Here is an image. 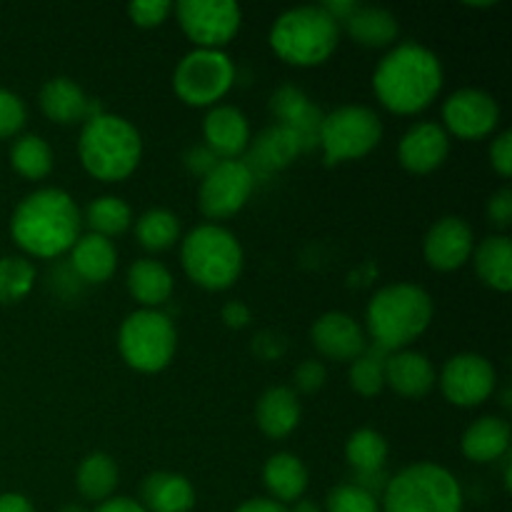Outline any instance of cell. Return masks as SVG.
Masks as SVG:
<instances>
[{
    "instance_id": "cell-1",
    "label": "cell",
    "mask_w": 512,
    "mask_h": 512,
    "mask_svg": "<svg viewBox=\"0 0 512 512\" xmlns=\"http://www.w3.org/2000/svg\"><path fill=\"white\" fill-rule=\"evenodd\" d=\"M445 70L438 53L418 40H400L373 73V93L385 110L395 115H418L438 100Z\"/></svg>"
},
{
    "instance_id": "cell-2",
    "label": "cell",
    "mask_w": 512,
    "mask_h": 512,
    "mask_svg": "<svg viewBox=\"0 0 512 512\" xmlns=\"http://www.w3.org/2000/svg\"><path fill=\"white\" fill-rule=\"evenodd\" d=\"M83 233V213L63 188H38L25 195L10 218L15 245L30 258L55 260L70 253Z\"/></svg>"
},
{
    "instance_id": "cell-3",
    "label": "cell",
    "mask_w": 512,
    "mask_h": 512,
    "mask_svg": "<svg viewBox=\"0 0 512 512\" xmlns=\"http://www.w3.org/2000/svg\"><path fill=\"white\" fill-rule=\"evenodd\" d=\"M433 298L415 283H390L370 298L365 308V335L373 345L395 353L405 350L430 328Z\"/></svg>"
},
{
    "instance_id": "cell-4",
    "label": "cell",
    "mask_w": 512,
    "mask_h": 512,
    "mask_svg": "<svg viewBox=\"0 0 512 512\" xmlns=\"http://www.w3.org/2000/svg\"><path fill=\"white\" fill-rule=\"evenodd\" d=\"M78 158L90 178L123 183L143 160V138L128 118L103 110L80 125Z\"/></svg>"
},
{
    "instance_id": "cell-5",
    "label": "cell",
    "mask_w": 512,
    "mask_h": 512,
    "mask_svg": "<svg viewBox=\"0 0 512 512\" xmlns=\"http://www.w3.org/2000/svg\"><path fill=\"white\" fill-rule=\"evenodd\" d=\"M340 35V23L323 5H298L275 18L268 43L283 63L293 68H315L333 58Z\"/></svg>"
},
{
    "instance_id": "cell-6",
    "label": "cell",
    "mask_w": 512,
    "mask_h": 512,
    "mask_svg": "<svg viewBox=\"0 0 512 512\" xmlns=\"http://www.w3.org/2000/svg\"><path fill=\"white\" fill-rule=\"evenodd\" d=\"M180 265L198 288L220 293L238 283L245 253L233 230L218 223H203L180 238Z\"/></svg>"
},
{
    "instance_id": "cell-7",
    "label": "cell",
    "mask_w": 512,
    "mask_h": 512,
    "mask_svg": "<svg viewBox=\"0 0 512 512\" xmlns=\"http://www.w3.org/2000/svg\"><path fill=\"white\" fill-rule=\"evenodd\" d=\"M383 512H463L465 495L460 480L445 465L413 463L390 475L380 498Z\"/></svg>"
},
{
    "instance_id": "cell-8",
    "label": "cell",
    "mask_w": 512,
    "mask_h": 512,
    "mask_svg": "<svg viewBox=\"0 0 512 512\" xmlns=\"http://www.w3.org/2000/svg\"><path fill=\"white\" fill-rule=\"evenodd\" d=\"M178 350V330L163 310L138 308L120 323L118 353L135 373L153 375L168 368Z\"/></svg>"
},
{
    "instance_id": "cell-9",
    "label": "cell",
    "mask_w": 512,
    "mask_h": 512,
    "mask_svg": "<svg viewBox=\"0 0 512 512\" xmlns=\"http://www.w3.org/2000/svg\"><path fill=\"white\" fill-rule=\"evenodd\" d=\"M383 140V120L368 105H340L323 115L318 148L325 165L360 160L373 153Z\"/></svg>"
},
{
    "instance_id": "cell-10",
    "label": "cell",
    "mask_w": 512,
    "mask_h": 512,
    "mask_svg": "<svg viewBox=\"0 0 512 512\" xmlns=\"http://www.w3.org/2000/svg\"><path fill=\"white\" fill-rule=\"evenodd\" d=\"M235 63L225 50L193 48L173 70V90L190 108H215L233 90Z\"/></svg>"
},
{
    "instance_id": "cell-11",
    "label": "cell",
    "mask_w": 512,
    "mask_h": 512,
    "mask_svg": "<svg viewBox=\"0 0 512 512\" xmlns=\"http://www.w3.org/2000/svg\"><path fill=\"white\" fill-rule=\"evenodd\" d=\"M173 15L193 48L203 50H225L243 25V8L233 0H180Z\"/></svg>"
},
{
    "instance_id": "cell-12",
    "label": "cell",
    "mask_w": 512,
    "mask_h": 512,
    "mask_svg": "<svg viewBox=\"0 0 512 512\" xmlns=\"http://www.w3.org/2000/svg\"><path fill=\"white\" fill-rule=\"evenodd\" d=\"M255 190V175L245 160H218L200 178L198 205L200 213L215 223L238 215L248 205Z\"/></svg>"
},
{
    "instance_id": "cell-13",
    "label": "cell",
    "mask_w": 512,
    "mask_h": 512,
    "mask_svg": "<svg viewBox=\"0 0 512 512\" xmlns=\"http://www.w3.org/2000/svg\"><path fill=\"white\" fill-rule=\"evenodd\" d=\"M438 385L443 398L455 408H478L493 398L498 388V370L485 355L458 353L445 360Z\"/></svg>"
},
{
    "instance_id": "cell-14",
    "label": "cell",
    "mask_w": 512,
    "mask_h": 512,
    "mask_svg": "<svg viewBox=\"0 0 512 512\" xmlns=\"http://www.w3.org/2000/svg\"><path fill=\"white\" fill-rule=\"evenodd\" d=\"M440 115L445 133L458 140L490 138L500 125L498 100L480 88H460L450 93Z\"/></svg>"
},
{
    "instance_id": "cell-15",
    "label": "cell",
    "mask_w": 512,
    "mask_h": 512,
    "mask_svg": "<svg viewBox=\"0 0 512 512\" xmlns=\"http://www.w3.org/2000/svg\"><path fill=\"white\" fill-rule=\"evenodd\" d=\"M475 250V233L460 215L435 220L423 238L425 263L440 273H455L470 263Z\"/></svg>"
},
{
    "instance_id": "cell-16",
    "label": "cell",
    "mask_w": 512,
    "mask_h": 512,
    "mask_svg": "<svg viewBox=\"0 0 512 512\" xmlns=\"http://www.w3.org/2000/svg\"><path fill=\"white\" fill-rule=\"evenodd\" d=\"M310 340L323 358L335 363H353L368 348L365 328L343 310H328L320 315L310 328Z\"/></svg>"
},
{
    "instance_id": "cell-17",
    "label": "cell",
    "mask_w": 512,
    "mask_h": 512,
    "mask_svg": "<svg viewBox=\"0 0 512 512\" xmlns=\"http://www.w3.org/2000/svg\"><path fill=\"white\" fill-rule=\"evenodd\" d=\"M450 155V135L433 120L413 123L398 143V160L408 173L428 175L435 173Z\"/></svg>"
},
{
    "instance_id": "cell-18",
    "label": "cell",
    "mask_w": 512,
    "mask_h": 512,
    "mask_svg": "<svg viewBox=\"0 0 512 512\" xmlns=\"http://www.w3.org/2000/svg\"><path fill=\"white\" fill-rule=\"evenodd\" d=\"M250 123L235 105H215L203 118V145L218 160H243L250 148Z\"/></svg>"
},
{
    "instance_id": "cell-19",
    "label": "cell",
    "mask_w": 512,
    "mask_h": 512,
    "mask_svg": "<svg viewBox=\"0 0 512 512\" xmlns=\"http://www.w3.org/2000/svg\"><path fill=\"white\" fill-rule=\"evenodd\" d=\"M38 105L45 118L55 125H83L88 118L103 113V105L88 98V93L65 75L45 80L38 95Z\"/></svg>"
},
{
    "instance_id": "cell-20",
    "label": "cell",
    "mask_w": 512,
    "mask_h": 512,
    "mask_svg": "<svg viewBox=\"0 0 512 512\" xmlns=\"http://www.w3.org/2000/svg\"><path fill=\"white\" fill-rule=\"evenodd\" d=\"M270 113H273L275 123L285 125L293 130L303 143L305 153L318 148V133L323 115L318 105L295 85H280L273 95H270Z\"/></svg>"
},
{
    "instance_id": "cell-21",
    "label": "cell",
    "mask_w": 512,
    "mask_h": 512,
    "mask_svg": "<svg viewBox=\"0 0 512 512\" xmlns=\"http://www.w3.org/2000/svg\"><path fill=\"white\" fill-rule=\"evenodd\" d=\"M438 385V373L433 360L413 348L395 350L385 358V388L398 393L400 398H425Z\"/></svg>"
},
{
    "instance_id": "cell-22",
    "label": "cell",
    "mask_w": 512,
    "mask_h": 512,
    "mask_svg": "<svg viewBox=\"0 0 512 512\" xmlns=\"http://www.w3.org/2000/svg\"><path fill=\"white\" fill-rule=\"evenodd\" d=\"M303 153L305 148L298 135L285 125L275 123L265 128L258 138L250 140V148L243 160L258 178V173H278V170L288 168Z\"/></svg>"
},
{
    "instance_id": "cell-23",
    "label": "cell",
    "mask_w": 512,
    "mask_h": 512,
    "mask_svg": "<svg viewBox=\"0 0 512 512\" xmlns=\"http://www.w3.org/2000/svg\"><path fill=\"white\" fill-rule=\"evenodd\" d=\"M303 418L300 398L288 385H273L265 390L255 405V423L270 440H283L293 433Z\"/></svg>"
},
{
    "instance_id": "cell-24",
    "label": "cell",
    "mask_w": 512,
    "mask_h": 512,
    "mask_svg": "<svg viewBox=\"0 0 512 512\" xmlns=\"http://www.w3.org/2000/svg\"><path fill=\"white\" fill-rule=\"evenodd\" d=\"M460 450L470 463L490 465L510 455V423L500 415H483L465 428Z\"/></svg>"
},
{
    "instance_id": "cell-25",
    "label": "cell",
    "mask_w": 512,
    "mask_h": 512,
    "mask_svg": "<svg viewBox=\"0 0 512 512\" xmlns=\"http://www.w3.org/2000/svg\"><path fill=\"white\" fill-rule=\"evenodd\" d=\"M70 270L78 280L93 285H103L113 278L118 268V248L113 240L95 233H80L75 245L70 248Z\"/></svg>"
},
{
    "instance_id": "cell-26",
    "label": "cell",
    "mask_w": 512,
    "mask_h": 512,
    "mask_svg": "<svg viewBox=\"0 0 512 512\" xmlns=\"http://www.w3.org/2000/svg\"><path fill=\"white\" fill-rule=\"evenodd\" d=\"M340 30L350 35L358 45L370 50H390L400 38V23L390 10L380 5H355Z\"/></svg>"
},
{
    "instance_id": "cell-27",
    "label": "cell",
    "mask_w": 512,
    "mask_h": 512,
    "mask_svg": "<svg viewBox=\"0 0 512 512\" xmlns=\"http://www.w3.org/2000/svg\"><path fill=\"white\" fill-rule=\"evenodd\" d=\"M138 503L148 512H190L195 505V488L185 475L158 470L143 480Z\"/></svg>"
},
{
    "instance_id": "cell-28",
    "label": "cell",
    "mask_w": 512,
    "mask_h": 512,
    "mask_svg": "<svg viewBox=\"0 0 512 512\" xmlns=\"http://www.w3.org/2000/svg\"><path fill=\"white\" fill-rule=\"evenodd\" d=\"M125 285L140 308L160 310L175 290V278L160 260L140 258L125 273Z\"/></svg>"
},
{
    "instance_id": "cell-29",
    "label": "cell",
    "mask_w": 512,
    "mask_h": 512,
    "mask_svg": "<svg viewBox=\"0 0 512 512\" xmlns=\"http://www.w3.org/2000/svg\"><path fill=\"white\" fill-rule=\"evenodd\" d=\"M263 485L270 500L288 508L308 490V468L298 455L275 453L263 465Z\"/></svg>"
},
{
    "instance_id": "cell-30",
    "label": "cell",
    "mask_w": 512,
    "mask_h": 512,
    "mask_svg": "<svg viewBox=\"0 0 512 512\" xmlns=\"http://www.w3.org/2000/svg\"><path fill=\"white\" fill-rule=\"evenodd\" d=\"M470 260H473L478 278L488 288L498 290V293H508L512 288V243L508 235L495 233L475 243Z\"/></svg>"
},
{
    "instance_id": "cell-31",
    "label": "cell",
    "mask_w": 512,
    "mask_h": 512,
    "mask_svg": "<svg viewBox=\"0 0 512 512\" xmlns=\"http://www.w3.org/2000/svg\"><path fill=\"white\" fill-rule=\"evenodd\" d=\"M120 483L118 463L108 453H88L75 470V488L90 503L100 505L113 498Z\"/></svg>"
},
{
    "instance_id": "cell-32",
    "label": "cell",
    "mask_w": 512,
    "mask_h": 512,
    "mask_svg": "<svg viewBox=\"0 0 512 512\" xmlns=\"http://www.w3.org/2000/svg\"><path fill=\"white\" fill-rule=\"evenodd\" d=\"M133 233L140 248H145L148 253H163L183 238L178 215L165 208H150L143 215H138L133 220Z\"/></svg>"
},
{
    "instance_id": "cell-33",
    "label": "cell",
    "mask_w": 512,
    "mask_h": 512,
    "mask_svg": "<svg viewBox=\"0 0 512 512\" xmlns=\"http://www.w3.org/2000/svg\"><path fill=\"white\" fill-rule=\"evenodd\" d=\"M83 225L88 228V233L113 240L133 228V210L118 195H100V198L90 200L88 208L83 210Z\"/></svg>"
},
{
    "instance_id": "cell-34",
    "label": "cell",
    "mask_w": 512,
    "mask_h": 512,
    "mask_svg": "<svg viewBox=\"0 0 512 512\" xmlns=\"http://www.w3.org/2000/svg\"><path fill=\"white\" fill-rule=\"evenodd\" d=\"M388 440L373 428H360L345 443V460L355 473H378L388 463Z\"/></svg>"
},
{
    "instance_id": "cell-35",
    "label": "cell",
    "mask_w": 512,
    "mask_h": 512,
    "mask_svg": "<svg viewBox=\"0 0 512 512\" xmlns=\"http://www.w3.org/2000/svg\"><path fill=\"white\" fill-rule=\"evenodd\" d=\"M10 165L25 180H43L53 170V150L40 135H18L10 148Z\"/></svg>"
},
{
    "instance_id": "cell-36",
    "label": "cell",
    "mask_w": 512,
    "mask_h": 512,
    "mask_svg": "<svg viewBox=\"0 0 512 512\" xmlns=\"http://www.w3.org/2000/svg\"><path fill=\"white\" fill-rule=\"evenodd\" d=\"M385 358L388 350L378 348V345H368L358 358L350 363L348 383L363 398H375L385 390Z\"/></svg>"
},
{
    "instance_id": "cell-37",
    "label": "cell",
    "mask_w": 512,
    "mask_h": 512,
    "mask_svg": "<svg viewBox=\"0 0 512 512\" xmlns=\"http://www.w3.org/2000/svg\"><path fill=\"white\" fill-rule=\"evenodd\" d=\"M38 270L23 255H5L0 258V303L13 305L28 298L33 290Z\"/></svg>"
},
{
    "instance_id": "cell-38",
    "label": "cell",
    "mask_w": 512,
    "mask_h": 512,
    "mask_svg": "<svg viewBox=\"0 0 512 512\" xmlns=\"http://www.w3.org/2000/svg\"><path fill=\"white\" fill-rule=\"evenodd\" d=\"M325 512H383L380 500L353 483L335 485L325 498Z\"/></svg>"
},
{
    "instance_id": "cell-39",
    "label": "cell",
    "mask_w": 512,
    "mask_h": 512,
    "mask_svg": "<svg viewBox=\"0 0 512 512\" xmlns=\"http://www.w3.org/2000/svg\"><path fill=\"white\" fill-rule=\"evenodd\" d=\"M25 118H28V110L20 95L0 88V138H18Z\"/></svg>"
},
{
    "instance_id": "cell-40",
    "label": "cell",
    "mask_w": 512,
    "mask_h": 512,
    "mask_svg": "<svg viewBox=\"0 0 512 512\" xmlns=\"http://www.w3.org/2000/svg\"><path fill=\"white\" fill-rule=\"evenodd\" d=\"M130 23L138 28H160L165 20L173 15V3L170 0H138L125 8Z\"/></svg>"
},
{
    "instance_id": "cell-41",
    "label": "cell",
    "mask_w": 512,
    "mask_h": 512,
    "mask_svg": "<svg viewBox=\"0 0 512 512\" xmlns=\"http://www.w3.org/2000/svg\"><path fill=\"white\" fill-rule=\"evenodd\" d=\"M325 378H328V370L320 360H303L295 368V388L300 393H318L325 385Z\"/></svg>"
},
{
    "instance_id": "cell-42",
    "label": "cell",
    "mask_w": 512,
    "mask_h": 512,
    "mask_svg": "<svg viewBox=\"0 0 512 512\" xmlns=\"http://www.w3.org/2000/svg\"><path fill=\"white\" fill-rule=\"evenodd\" d=\"M485 215H488L490 223L500 230H508L512 223V190L500 188L495 190L488 198V205H485Z\"/></svg>"
},
{
    "instance_id": "cell-43",
    "label": "cell",
    "mask_w": 512,
    "mask_h": 512,
    "mask_svg": "<svg viewBox=\"0 0 512 512\" xmlns=\"http://www.w3.org/2000/svg\"><path fill=\"white\" fill-rule=\"evenodd\" d=\"M490 165H493L495 173L500 175V178L508 180L512 175V133L510 130H503V133H498L493 138V143H490Z\"/></svg>"
},
{
    "instance_id": "cell-44",
    "label": "cell",
    "mask_w": 512,
    "mask_h": 512,
    "mask_svg": "<svg viewBox=\"0 0 512 512\" xmlns=\"http://www.w3.org/2000/svg\"><path fill=\"white\" fill-rule=\"evenodd\" d=\"M250 308L243 303V300H228V303L223 305V310H220V320H223L225 328L230 330H243L250 325Z\"/></svg>"
},
{
    "instance_id": "cell-45",
    "label": "cell",
    "mask_w": 512,
    "mask_h": 512,
    "mask_svg": "<svg viewBox=\"0 0 512 512\" xmlns=\"http://www.w3.org/2000/svg\"><path fill=\"white\" fill-rule=\"evenodd\" d=\"M215 163H218V158H215V155L210 153L205 145H195L193 150H188V153H185V165H188V170L198 173L200 178H203V175L208 173Z\"/></svg>"
},
{
    "instance_id": "cell-46",
    "label": "cell",
    "mask_w": 512,
    "mask_h": 512,
    "mask_svg": "<svg viewBox=\"0 0 512 512\" xmlns=\"http://www.w3.org/2000/svg\"><path fill=\"white\" fill-rule=\"evenodd\" d=\"M93 512H148V510H145L138 500L125 498V495H113V498H108L105 503H100Z\"/></svg>"
},
{
    "instance_id": "cell-47",
    "label": "cell",
    "mask_w": 512,
    "mask_h": 512,
    "mask_svg": "<svg viewBox=\"0 0 512 512\" xmlns=\"http://www.w3.org/2000/svg\"><path fill=\"white\" fill-rule=\"evenodd\" d=\"M235 512H288V508L270 498H250L245 503H240Z\"/></svg>"
},
{
    "instance_id": "cell-48",
    "label": "cell",
    "mask_w": 512,
    "mask_h": 512,
    "mask_svg": "<svg viewBox=\"0 0 512 512\" xmlns=\"http://www.w3.org/2000/svg\"><path fill=\"white\" fill-rule=\"evenodd\" d=\"M0 512H35V508L25 495L3 493L0 495Z\"/></svg>"
},
{
    "instance_id": "cell-49",
    "label": "cell",
    "mask_w": 512,
    "mask_h": 512,
    "mask_svg": "<svg viewBox=\"0 0 512 512\" xmlns=\"http://www.w3.org/2000/svg\"><path fill=\"white\" fill-rule=\"evenodd\" d=\"M288 512H323V508H320L318 503H313V500H305V498H300L298 503H293V505H290Z\"/></svg>"
},
{
    "instance_id": "cell-50",
    "label": "cell",
    "mask_w": 512,
    "mask_h": 512,
    "mask_svg": "<svg viewBox=\"0 0 512 512\" xmlns=\"http://www.w3.org/2000/svg\"><path fill=\"white\" fill-rule=\"evenodd\" d=\"M60 512H90L88 508H83V505H75V503H68L60 508Z\"/></svg>"
}]
</instances>
